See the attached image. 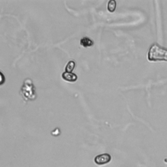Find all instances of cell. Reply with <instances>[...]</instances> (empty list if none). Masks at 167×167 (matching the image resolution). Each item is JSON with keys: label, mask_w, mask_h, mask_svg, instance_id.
Instances as JSON below:
<instances>
[{"label": "cell", "mask_w": 167, "mask_h": 167, "mask_svg": "<svg viewBox=\"0 0 167 167\" xmlns=\"http://www.w3.org/2000/svg\"><path fill=\"white\" fill-rule=\"evenodd\" d=\"M75 62L74 61H69L65 67V72H67V73H72V71L74 70V67H75Z\"/></svg>", "instance_id": "6"}, {"label": "cell", "mask_w": 167, "mask_h": 167, "mask_svg": "<svg viewBox=\"0 0 167 167\" xmlns=\"http://www.w3.org/2000/svg\"><path fill=\"white\" fill-rule=\"evenodd\" d=\"M21 92L26 100H35L37 97L33 82L29 78H27L24 81L21 88Z\"/></svg>", "instance_id": "2"}, {"label": "cell", "mask_w": 167, "mask_h": 167, "mask_svg": "<svg viewBox=\"0 0 167 167\" xmlns=\"http://www.w3.org/2000/svg\"><path fill=\"white\" fill-rule=\"evenodd\" d=\"M108 10L109 12H113L116 8V1L114 0H110L108 3Z\"/></svg>", "instance_id": "7"}, {"label": "cell", "mask_w": 167, "mask_h": 167, "mask_svg": "<svg viewBox=\"0 0 167 167\" xmlns=\"http://www.w3.org/2000/svg\"><path fill=\"white\" fill-rule=\"evenodd\" d=\"M80 44L84 47H89L93 44V42L88 37H83L80 40Z\"/></svg>", "instance_id": "5"}, {"label": "cell", "mask_w": 167, "mask_h": 167, "mask_svg": "<svg viewBox=\"0 0 167 167\" xmlns=\"http://www.w3.org/2000/svg\"><path fill=\"white\" fill-rule=\"evenodd\" d=\"M148 59L150 61H167V49L154 44L149 50Z\"/></svg>", "instance_id": "1"}, {"label": "cell", "mask_w": 167, "mask_h": 167, "mask_svg": "<svg viewBox=\"0 0 167 167\" xmlns=\"http://www.w3.org/2000/svg\"><path fill=\"white\" fill-rule=\"evenodd\" d=\"M112 160V157L108 153H103L97 155L94 159V161L98 165H104L108 164Z\"/></svg>", "instance_id": "3"}, {"label": "cell", "mask_w": 167, "mask_h": 167, "mask_svg": "<svg viewBox=\"0 0 167 167\" xmlns=\"http://www.w3.org/2000/svg\"><path fill=\"white\" fill-rule=\"evenodd\" d=\"M62 78H63L65 80L68 81V82H75L76 81L78 76H76V74H74L73 73H67V72H64L62 74Z\"/></svg>", "instance_id": "4"}]
</instances>
